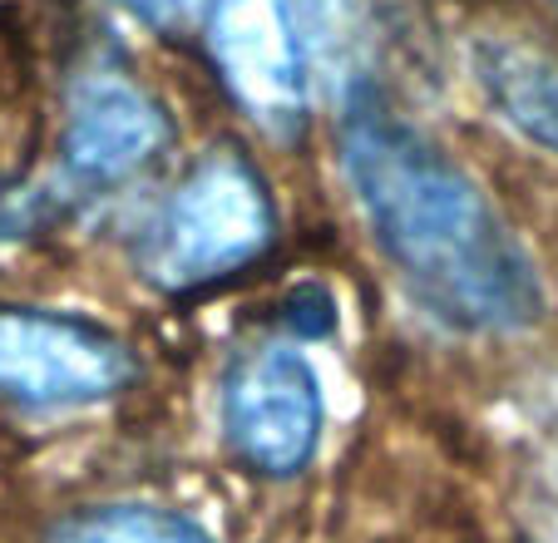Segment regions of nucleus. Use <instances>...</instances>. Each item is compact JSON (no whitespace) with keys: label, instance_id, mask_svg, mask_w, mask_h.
Returning <instances> with one entry per match:
<instances>
[{"label":"nucleus","instance_id":"nucleus-7","mask_svg":"<svg viewBox=\"0 0 558 543\" xmlns=\"http://www.w3.org/2000/svg\"><path fill=\"white\" fill-rule=\"evenodd\" d=\"M470 70L485 105L544 154H558V60L529 40L480 35L470 45Z\"/></svg>","mask_w":558,"mask_h":543},{"label":"nucleus","instance_id":"nucleus-1","mask_svg":"<svg viewBox=\"0 0 558 543\" xmlns=\"http://www.w3.org/2000/svg\"><path fill=\"white\" fill-rule=\"evenodd\" d=\"M341 164L386 262L454 331L514 336L544 322V277L485 189L371 89L347 99Z\"/></svg>","mask_w":558,"mask_h":543},{"label":"nucleus","instance_id":"nucleus-2","mask_svg":"<svg viewBox=\"0 0 558 543\" xmlns=\"http://www.w3.org/2000/svg\"><path fill=\"white\" fill-rule=\"evenodd\" d=\"M272 228L277 218L263 173L232 148H213L163 203L138 262L154 287L193 292L247 267L272 242Z\"/></svg>","mask_w":558,"mask_h":543},{"label":"nucleus","instance_id":"nucleus-4","mask_svg":"<svg viewBox=\"0 0 558 543\" xmlns=\"http://www.w3.org/2000/svg\"><path fill=\"white\" fill-rule=\"evenodd\" d=\"M208 45L247 119L272 138H296L306 119V50L292 0H208Z\"/></svg>","mask_w":558,"mask_h":543},{"label":"nucleus","instance_id":"nucleus-8","mask_svg":"<svg viewBox=\"0 0 558 543\" xmlns=\"http://www.w3.org/2000/svg\"><path fill=\"white\" fill-rule=\"evenodd\" d=\"M54 543H213L208 529L173 509H154V504H109L85 519L64 523Z\"/></svg>","mask_w":558,"mask_h":543},{"label":"nucleus","instance_id":"nucleus-10","mask_svg":"<svg viewBox=\"0 0 558 543\" xmlns=\"http://www.w3.org/2000/svg\"><path fill=\"white\" fill-rule=\"evenodd\" d=\"M114 5L154 35H189L208 25V0H114Z\"/></svg>","mask_w":558,"mask_h":543},{"label":"nucleus","instance_id":"nucleus-6","mask_svg":"<svg viewBox=\"0 0 558 543\" xmlns=\"http://www.w3.org/2000/svg\"><path fill=\"white\" fill-rule=\"evenodd\" d=\"M169 144V119L119 70H89L70 89L64 119V173L74 189H109L158 158Z\"/></svg>","mask_w":558,"mask_h":543},{"label":"nucleus","instance_id":"nucleus-5","mask_svg":"<svg viewBox=\"0 0 558 543\" xmlns=\"http://www.w3.org/2000/svg\"><path fill=\"white\" fill-rule=\"evenodd\" d=\"M222 425L257 474H296L322 439V381L312 361L292 346L243 355L222 396Z\"/></svg>","mask_w":558,"mask_h":543},{"label":"nucleus","instance_id":"nucleus-9","mask_svg":"<svg viewBox=\"0 0 558 543\" xmlns=\"http://www.w3.org/2000/svg\"><path fill=\"white\" fill-rule=\"evenodd\" d=\"M54 208H60V198H54V193L0 178V242L31 238L35 228H45V222L54 218Z\"/></svg>","mask_w":558,"mask_h":543},{"label":"nucleus","instance_id":"nucleus-3","mask_svg":"<svg viewBox=\"0 0 558 543\" xmlns=\"http://www.w3.org/2000/svg\"><path fill=\"white\" fill-rule=\"evenodd\" d=\"M134 381L114 331L64 312L0 306V396L21 406H95Z\"/></svg>","mask_w":558,"mask_h":543}]
</instances>
